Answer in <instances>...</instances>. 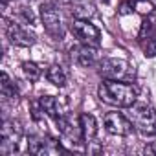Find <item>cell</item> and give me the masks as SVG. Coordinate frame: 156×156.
I'll use <instances>...</instances> for the list:
<instances>
[{"instance_id":"9a60e30c","label":"cell","mask_w":156,"mask_h":156,"mask_svg":"<svg viewBox=\"0 0 156 156\" xmlns=\"http://www.w3.org/2000/svg\"><path fill=\"white\" fill-rule=\"evenodd\" d=\"M46 77H48V81L53 83L55 87H64V85H66V72H64L62 66H59V64L50 66L48 72H46Z\"/></svg>"},{"instance_id":"7c38bea8","label":"cell","mask_w":156,"mask_h":156,"mask_svg":"<svg viewBox=\"0 0 156 156\" xmlns=\"http://www.w3.org/2000/svg\"><path fill=\"white\" fill-rule=\"evenodd\" d=\"M79 134L87 145L94 143L96 134H98V123H96V118L92 114H81L79 116Z\"/></svg>"},{"instance_id":"8fae6325","label":"cell","mask_w":156,"mask_h":156,"mask_svg":"<svg viewBox=\"0 0 156 156\" xmlns=\"http://www.w3.org/2000/svg\"><path fill=\"white\" fill-rule=\"evenodd\" d=\"M28 151L31 154H55V152H61L62 149H61V145H57L51 140L31 136L30 141H28Z\"/></svg>"},{"instance_id":"9c48e42d","label":"cell","mask_w":156,"mask_h":156,"mask_svg":"<svg viewBox=\"0 0 156 156\" xmlns=\"http://www.w3.org/2000/svg\"><path fill=\"white\" fill-rule=\"evenodd\" d=\"M8 37H9L11 44L22 46V48L33 46L35 41H37V35H35L30 28H26V26H22V24H19V22H13V24L8 26Z\"/></svg>"},{"instance_id":"2e32d148","label":"cell","mask_w":156,"mask_h":156,"mask_svg":"<svg viewBox=\"0 0 156 156\" xmlns=\"http://www.w3.org/2000/svg\"><path fill=\"white\" fill-rule=\"evenodd\" d=\"M2 99L9 101V99H17V88L11 83V79L8 77V73H2Z\"/></svg>"},{"instance_id":"7a4b0ae2","label":"cell","mask_w":156,"mask_h":156,"mask_svg":"<svg viewBox=\"0 0 156 156\" xmlns=\"http://www.w3.org/2000/svg\"><path fill=\"white\" fill-rule=\"evenodd\" d=\"M127 118L130 119L132 127L145 136L156 134V110L147 103H134L129 107Z\"/></svg>"},{"instance_id":"277c9868","label":"cell","mask_w":156,"mask_h":156,"mask_svg":"<svg viewBox=\"0 0 156 156\" xmlns=\"http://www.w3.org/2000/svg\"><path fill=\"white\" fill-rule=\"evenodd\" d=\"M41 20L44 24V30L48 31L50 37H53L55 41H61L64 37V26H62V19L61 13L57 9L55 4L48 2L41 6Z\"/></svg>"},{"instance_id":"52a82bcc","label":"cell","mask_w":156,"mask_h":156,"mask_svg":"<svg viewBox=\"0 0 156 156\" xmlns=\"http://www.w3.org/2000/svg\"><path fill=\"white\" fill-rule=\"evenodd\" d=\"M138 39H140V44H141L145 55L154 57L156 55V11H152L145 17Z\"/></svg>"},{"instance_id":"8992f818","label":"cell","mask_w":156,"mask_h":156,"mask_svg":"<svg viewBox=\"0 0 156 156\" xmlns=\"http://www.w3.org/2000/svg\"><path fill=\"white\" fill-rule=\"evenodd\" d=\"M70 30H72L73 37L79 41L81 44L98 46V44L101 42V31H99L94 24H90L88 20H85V19H75V20L72 22Z\"/></svg>"},{"instance_id":"d6986e66","label":"cell","mask_w":156,"mask_h":156,"mask_svg":"<svg viewBox=\"0 0 156 156\" xmlns=\"http://www.w3.org/2000/svg\"><path fill=\"white\" fill-rule=\"evenodd\" d=\"M145 152L156 154V141H151V145H149V147H145Z\"/></svg>"},{"instance_id":"5bb4252c","label":"cell","mask_w":156,"mask_h":156,"mask_svg":"<svg viewBox=\"0 0 156 156\" xmlns=\"http://www.w3.org/2000/svg\"><path fill=\"white\" fill-rule=\"evenodd\" d=\"M72 4H73V2H72ZM72 13H73L75 19H85V20H88L90 17H94L96 8H94V4L88 2V0H83V2H75V4L72 6Z\"/></svg>"},{"instance_id":"4fadbf2b","label":"cell","mask_w":156,"mask_h":156,"mask_svg":"<svg viewBox=\"0 0 156 156\" xmlns=\"http://www.w3.org/2000/svg\"><path fill=\"white\" fill-rule=\"evenodd\" d=\"M39 107H41V110H42L46 116H50L55 123L62 118V112H61V108H59V103H57V99L51 98V96L41 98V99H39Z\"/></svg>"},{"instance_id":"e0dca14e","label":"cell","mask_w":156,"mask_h":156,"mask_svg":"<svg viewBox=\"0 0 156 156\" xmlns=\"http://www.w3.org/2000/svg\"><path fill=\"white\" fill-rule=\"evenodd\" d=\"M22 72H24V75L28 77L30 81H37L41 77V68L35 62H24L22 64Z\"/></svg>"},{"instance_id":"ba28073f","label":"cell","mask_w":156,"mask_h":156,"mask_svg":"<svg viewBox=\"0 0 156 156\" xmlns=\"http://www.w3.org/2000/svg\"><path fill=\"white\" fill-rule=\"evenodd\" d=\"M105 129L108 134H114V136H129L132 132V123L129 118H125L123 114L119 112H108L105 116Z\"/></svg>"},{"instance_id":"3957f363","label":"cell","mask_w":156,"mask_h":156,"mask_svg":"<svg viewBox=\"0 0 156 156\" xmlns=\"http://www.w3.org/2000/svg\"><path fill=\"white\" fill-rule=\"evenodd\" d=\"M99 73L105 79H112V81H132L134 68L125 59L107 57L99 61Z\"/></svg>"},{"instance_id":"ffe728a7","label":"cell","mask_w":156,"mask_h":156,"mask_svg":"<svg viewBox=\"0 0 156 156\" xmlns=\"http://www.w3.org/2000/svg\"><path fill=\"white\" fill-rule=\"evenodd\" d=\"M59 2H62V4H72L73 0H59Z\"/></svg>"},{"instance_id":"ac0fdd59","label":"cell","mask_w":156,"mask_h":156,"mask_svg":"<svg viewBox=\"0 0 156 156\" xmlns=\"http://www.w3.org/2000/svg\"><path fill=\"white\" fill-rule=\"evenodd\" d=\"M17 15L24 20V24H33V22H35V15H33L31 8H28V6H19Z\"/></svg>"},{"instance_id":"30bf717a","label":"cell","mask_w":156,"mask_h":156,"mask_svg":"<svg viewBox=\"0 0 156 156\" xmlns=\"http://www.w3.org/2000/svg\"><path fill=\"white\" fill-rule=\"evenodd\" d=\"M72 57L77 64L81 66H94L98 64L99 61V55H98V48L96 46H90V44H81V46H75L72 50Z\"/></svg>"},{"instance_id":"44dd1931","label":"cell","mask_w":156,"mask_h":156,"mask_svg":"<svg viewBox=\"0 0 156 156\" xmlns=\"http://www.w3.org/2000/svg\"><path fill=\"white\" fill-rule=\"evenodd\" d=\"M101 2H105V4H107V2H108V0H101Z\"/></svg>"},{"instance_id":"6da1fadb","label":"cell","mask_w":156,"mask_h":156,"mask_svg":"<svg viewBox=\"0 0 156 156\" xmlns=\"http://www.w3.org/2000/svg\"><path fill=\"white\" fill-rule=\"evenodd\" d=\"M98 96L103 103L118 108H129L130 105L136 103L138 98V88L130 85L129 81H112L107 79L105 83L99 85Z\"/></svg>"},{"instance_id":"5b68a950","label":"cell","mask_w":156,"mask_h":156,"mask_svg":"<svg viewBox=\"0 0 156 156\" xmlns=\"http://www.w3.org/2000/svg\"><path fill=\"white\" fill-rule=\"evenodd\" d=\"M22 138V129L17 121L13 119H6L2 123V134H0V152L4 156L11 154L17 151L19 141Z\"/></svg>"}]
</instances>
